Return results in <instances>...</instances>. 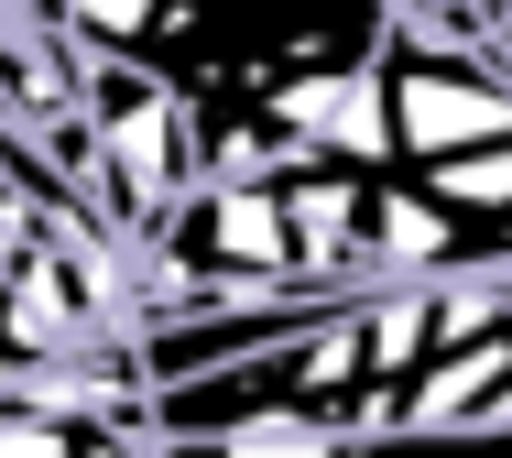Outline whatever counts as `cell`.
<instances>
[{"label":"cell","mask_w":512,"mask_h":458,"mask_svg":"<svg viewBox=\"0 0 512 458\" xmlns=\"http://www.w3.org/2000/svg\"><path fill=\"white\" fill-rule=\"evenodd\" d=\"M371 66H382L393 164H447V153L512 131V66L480 44V33H458V22H414V11H393L382 44H371Z\"/></svg>","instance_id":"1"},{"label":"cell","mask_w":512,"mask_h":458,"mask_svg":"<svg viewBox=\"0 0 512 458\" xmlns=\"http://www.w3.org/2000/svg\"><path fill=\"white\" fill-rule=\"evenodd\" d=\"M393 11H414V22H458V33H491L480 0H393Z\"/></svg>","instance_id":"2"},{"label":"cell","mask_w":512,"mask_h":458,"mask_svg":"<svg viewBox=\"0 0 512 458\" xmlns=\"http://www.w3.org/2000/svg\"><path fill=\"white\" fill-rule=\"evenodd\" d=\"M480 44H491V55L512 66V0H491V33H480Z\"/></svg>","instance_id":"3"},{"label":"cell","mask_w":512,"mask_h":458,"mask_svg":"<svg viewBox=\"0 0 512 458\" xmlns=\"http://www.w3.org/2000/svg\"><path fill=\"white\" fill-rule=\"evenodd\" d=\"M480 11H491V0H480Z\"/></svg>","instance_id":"4"}]
</instances>
